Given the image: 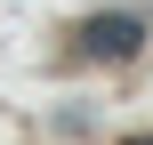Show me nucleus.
Instances as JSON below:
<instances>
[{"mask_svg": "<svg viewBox=\"0 0 153 145\" xmlns=\"http://www.w3.org/2000/svg\"><path fill=\"white\" fill-rule=\"evenodd\" d=\"M89 48H97V57H129V48H137V16H97V24H89Z\"/></svg>", "mask_w": 153, "mask_h": 145, "instance_id": "f257e3e1", "label": "nucleus"}, {"mask_svg": "<svg viewBox=\"0 0 153 145\" xmlns=\"http://www.w3.org/2000/svg\"><path fill=\"white\" fill-rule=\"evenodd\" d=\"M129 145H153V137H129Z\"/></svg>", "mask_w": 153, "mask_h": 145, "instance_id": "f03ea898", "label": "nucleus"}]
</instances>
